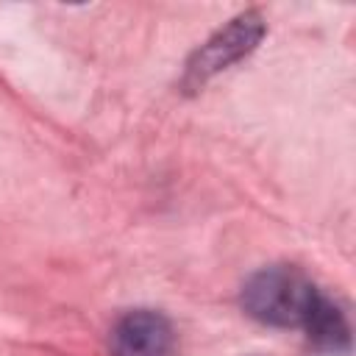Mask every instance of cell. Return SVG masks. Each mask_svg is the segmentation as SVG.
<instances>
[{
  "mask_svg": "<svg viewBox=\"0 0 356 356\" xmlns=\"http://www.w3.org/2000/svg\"><path fill=\"white\" fill-rule=\"evenodd\" d=\"M175 331L159 312L139 309L117 320L111 331L114 356H175Z\"/></svg>",
  "mask_w": 356,
  "mask_h": 356,
  "instance_id": "cell-2",
  "label": "cell"
},
{
  "mask_svg": "<svg viewBox=\"0 0 356 356\" xmlns=\"http://www.w3.org/2000/svg\"><path fill=\"white\" fill-rule=\"evenodd\" d=\"M303 331L309 334V339L325 350H345L348 348V323L342 317V312L328 303L325 298H320L314 314L309 317V323L303 325Z\"/></svg>",
  "mask_w": 356,
  "mask_h": 356,
  "instance_id": "cell-4",
  "label": "cell"
},
{
  "mask_svg": "<svg viewBox=\"0 0 356 356\" xmlns=\"http://www.w3.org/2000/svg\"><path fill=\"white\" fill-rule=\"evenodd\" d=\"M261 31H264V25L253 11L236 17L225 31H220L214 39H209L203 50H197V56L192 58V64L186 70V78L192 83H203L217 70H225L231 61H236L239 56L253 50Z\"/></svg>",
  "mask_w": 356,
  "mask_h": 356,
  "instance_id": "cell-3",
  "label": "cell"
},
{
  "mask_svg": "<svg viewBox=\"0 0 356 356\" xmlns=\"http://www.w3.org/2000/svg\"><path fill=\"white\" fill-rule=\"evenodd\" d=\"M320 298L317 286L295 267H264L242 289L245 312L278 328H303Z\"/></svg>",
  "mask_w": 356,
  "mask_h": 356,
  "instance_id": "cell-1",
  "label": "cell"
}]
</instances>
